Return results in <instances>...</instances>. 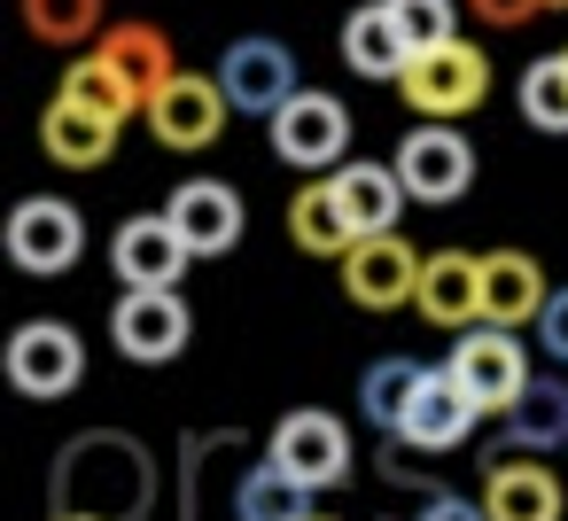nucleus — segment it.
Listing matches in <instances>:
<instances>
[{
	"mask_svg": "<svg viewBox=\"0 0 568 521\" xmlns=\"http://www.w3.org/2000/svg\"><path fill=\"white\" fill-rule=\"evenodd\" d=\"M55 505L71 513H102V521H141L156 505V467L141 443L125 436H79L55 459Z\"/></svg>",
	"mask_w": 568,
	"mask_h": 521,
	"instance_id": "obj_1",
	"label": "nucleus"
},
{
	"mask_svg": "<svg viewBox=\"0 0 568 521\" xmlns=\"http://www.w3.org/2000/svg\"><path fill=\"white\" fill-rule=\"evenodd\" d=\"M444 374L483 405V412H506L537 374H529V350H521V327H498V319H475V327H459V343H452V358H444Z\"/></svg>",
	"mask_w": 568,
	"mask_h": 521,
	"instance_id": "obj_2",
	"label": "nucleus"
},
{
	"mask_svg": "<svg viewBox=\"0 0 568 521\" xmlns=\"http://www.w3.org/2000/svg\"><path fill=\"white\" fill-rule=\"evenodd\" d=\"M397 94H405V110H420V118H436V125H459V118L490 94V63H483V48L444 40V48H420V55L405 63Z\"/></svg>",
	"mask_w": 568,
	"mask_h": 521,
	"instance_id": "obj_3",
	"label": "nucleus"
},
{
	"mask_svg": "<svg viewBox=\"0 0 568 521\" xmlns=\"http://www.w3.org/2000/svg\"><path fill=\"white\" fill-rule=\"evenodd\" d=\"M351 149V110L320 86H296L281 110H273V156L296 164V172H335Z\"/></svg>",
	"mask_w": 568,
	"mask_h": 521,
	"instance_id": "obj_4",
	"label": "nucleus"
},
{
	"mask_svg": "<svg viewBox=\"0 0 568 521\" xmlns=\"http://www.w3.org/2000/svg\"><path fill=\"white\" fill-rule=\"evenodd\" d=\"M389 164H397L405 195L428 203V211H436V203H459V195L475 187V149H467V133H459V125H436V118L413 125Z\"/></svg>",
	"mask_w": 568,
	"mask_h": 521,
	"instance_id": "obj_5",
	"label": "nucleus"
},
{
	"mask_svg": "<svg viewBox=\"0 0 568 521\" xmlns=\"http://www.w3.org/2000/svg\"><path fill=\"white\" fill-rule=\"evenodd\" d=\"M195 319H187V296L180 288H125L118 311H110V343L133 358V366H172L187 350Z\"/></svg>",
	"mask_w": 568,
	"mask_h": 521,
	"instance_id": "obj_6",
	"label": "nucleus"
},
{
	"mask_svg": "<svg viewBox=\"0 0 568 521\" xmlns=\"http://www.w3.org/2000/svg\"><path fill=\"white\" fill-rule=\"evenodd\" d=\"M149 133L172 149V156H195V149H211L219 133H226V118H234V102H226V86H219V71L203 79V71H180L149 110Z\"/></svg>",
	"mask_w": 568,
	"mask_h": 521,
	"instance_id": "obj_7",
	"label": "nucleus"
},
{
	"mask_svg": "<svg viewBox=\"0 0 568 521\" xmlns=\"http://www.w3.org/2000/svg\"><path fill=\"white\" fill-rule=\"evenodd\" d=\"M265 459H281V467H288L296 482H312V490H335V482L351 474V428H343L335 412H320V405H296V412L273 420Z\"/></svg>",
	"mask_w": 568,
	"mask_h": 521,
	"instance_id": "obj_8",
	"label": "nucleus"
},
{
	"mask_svg": "<svg viewBox=\"0 0 568 521\" xmlns=\"http://www.w3.org/2000/svg\"><path fill=\"white\" fill-rule=\"evenodd\" d=\"M335 265H343V296H351L358 311H397V304L420 296V257H413V242H397V234H358Z\"/></svg>",
	"mask_w": 568,
	"mask_h": 521,
	"instance_id": "obj_9",
	"label": "nucleus"
},
{
	"mask_svg": "<svg viewBox=\"0 0 568 521\" xmlns=\"http://www.w3.org/2000/svg\"><path fill=\"white\" fill-rule=\"evenodd\" d=\"M79 249H87V218L63 203V195H24L17 203V218H9V257L24 265V273H71L79 265Z\"/></svg>",
	"mask_w": 568,
	"mask_h": 521,
	"instance_id": "obj_10",
	"label": "nucleus"
},
{
	"mask_svg": "<svg viewBox=\"0 0 568 521\" xmlns=\"http://www.w3.org/2000/svg\"><path fill=\"white\" fill-rule=\"evenodd\" d=\"M9 381L24 397H71L87 381V343L63 319H32V327L9 335Z\"/></svg>",
	"mask_w": 568,
	"mask_h": 521,
	"instance_id": "obj_11",
	"label": "nucleus"
},
{
	"mask_svg": "<svg viewBox=\"0 0 568 521\" xmlns=\"http://www.w3.org/2000/svg\"><path fill=\"white\" fill-rule=\"evenodd\" d=\"M219 86H226V102H234L242 118H273V110L296 94V63H288L281 40L250 32V40H234V48L219 55Z\"/></svg>",
	"mask_w": 568,
	"mask_h": 521,
	"instance_id": "obj_12",
	"label": "nucleus"
},
{
	"mask_svg": "<svg viewBox=\"0 0 568 521\" xmlns=\"http://www.w3.org/2000/svg\"><path fill=\"white\" fill-rule=\"evenodd\" d=\"M110 265L125 288H180V273L195 265L187 234L172 226V211H149V218H125L118 242H110Z\"/></svg>",
	"mask_w": 568,
	"mask_h": 521,
	"instance_id": "obj_13",
	"label": "nucleus"
},
{
	"mask_svg": "<svg viewBox=\"0 0 568 521\" xmlns=\"http://www.w3.org/2000/svg\"><path fill=\"white\" fill-rule=\"evenodd\" d=\"M475 420H483V405H475L452 374H428V381L413 389L405 420H397V443H413L420 459H436V451H459V443L475 436Z\"/></svg>",
	"mask_w": 568,
	"mask_h": 521,
	"instance_id": "obj_14",
	"label": "nucleus"
},
{
	"mask_svg": "<svg viewBox=\"0 0 568 521\" xmlns=\"http://www.w3.org/2000/svg\"><path fill=\"white\" fill-rule=\"evenodd\" d=\"M413 311L428 319V327H475L483 319V257H467V249H436V257H420V296H413Z\"/></svg>",
	"mask_w": 568,
	"mask_h": 521,
	"instance_id": "obj_15",
	"label": "nucleus"
},
{
	"mask_svg": "<svg viewBox=\"0 0 568 521\" xmlns=\"http://www.w3.org/2000/svg\"><path fill=\"white\" fill-rule=\"evenodd\" d=\"M118 79H125V94H133V110H149L172 79H180V63H172V40L156 32V24H110L102 32V48H94Z\"/></svg>",
	"mask_w": 568,
	"mask_h": 521,
	"instance_id": "obj_16",
	"label": "nucleus"
},
{
	"mask_svg": "<svg viewBox=\"0 0 568 521\" xmlns=\"http://www.w3.org/2000/svg\"><path fill=\"white\" fill-rule=\"evenodd\" d=\"M164 211H172V226L187 234L195 257H226L242 242V195L226 180H187V187H172Z\"/></svg>",
	"mask_w": 568,
	"mask_h": 521,
	"instance_id": "obj_17",
	"label": "nucleus"
},
{
	"mask_svg": "<svg viewBox=\"0 0 568 521\" xmlns=\"http://www.w3.org/2000/svg\"><path fill=\"white\" fill-rule=\"evenodd\" d=\"M545 296H552V280H545V265H537L529 249H490V257H483V319H498V327H537Z\"/></svg>",
	"mask_w": 568,
	"mask_h": 521,
	"instance_id": "obj_18",
	"label": "nucleus"
},
{
	"mask_svg": "<svg viewBox=\"0 0 568 521\" xmlns=\"http://www.w3.org/2000/svg\"><path fill=\"white\" fill-rule=\"evenodd\" d=\"M483 505H490V521H560V474L537 459H490Z\"/></svg>",
	"mask_w": 568,
	"mask_h": 521,
	"instance_id": "obj_19",
	"label": "nucleus"
},
{
	"mask_svg": "<svg viewBox=\"0 0 568 521\" xmlns=\"http://www.w3.org/2000/svg\"><path fill=\"white\" fill-rule=\"evenodd\" d=\"M327 180H335V195H343V211H351L358 234H397V218H405V203H413L405 180H397V164L358 156V164H335Z\"/></svg>",
	"mask_w": 568,
	"mask_h": 521,
	"instance_id": "obj_20",
	"label": "nucleus"
},
{
	"mask_svg": "<svg viewBox=\"0 0 568 521\" xmlns=\"http://www.w3.org/2000/svg\"><path fill=\"white\" fill-rule=\"evenodd\" d=\"M40 149L63 164V172H94V164H110V149H118V118H94V110H79V102H48V118H40Z\"/></svg>",
	"mask_w": 568,
	"mask_h": 521,
	"instance_id": "obj_21",
	"label": "nucleus"
},
{
	"mask_svg": "<svg viewBox=\"0 0 568 521\" xmlns=\"http://www.w3.org/2000/svg\"><path fill=\"white\" fill-rule=\"evenodd\" d=\"M343 63H351L358 79H374V86H397V79H405L413 48H405L397 17H389V0H382V9H351V24H343Z\"/></svg>",
	"mask_w": 568,
	"mask_h": 521,
	"instance_id": "obj_22",
	"label": "nucleus"
},
{
	"mask_svg": "<svg viewBox=\"0 0 568 521\" xmlns=\"http://www.w3.org/2000/svg\"><path fill=\"white\" fill-rule=\"evenodd\" d=\"M498 428H506L514 451H552V443H568V381H560V374H537V381L498 412Z\"/></svg>",
	"mask_w": 568,
	"mask_h": 521,
	"instance_id": "obj_23",
	"label": "nucleus"
},
{
	"mask_svg": "<svg viewBox=\"0 0 568 521\" xmlns=\"http://www.w3.org/2000/svg\"><path fill=\"white\" fill-rule=\"evenodd\" d=\"M234 521H312V482H296L281 459H250L234 474Z\"/></svg>",
	"mask_w": 568,
	"mask_h": 521,
	"instance_id": "obj_24",
	"label": "nucleus"
},
{
	"mask_svg": "<svg viewBox=\"0 0 568 521\" xmlns=\"http://www.w3.org/2000/svg\"><path fill=\"white\" fill-rule=\"evenodd\" d=\"M288 242H296L304 257H343V249L358 242V226H351L335 180H320V187H304V195L288 203Z\"/></svg>",
	"mask_w": 568,
	"mask_h": 521,
	"instance_id": "obj_25",
	"label": "nucleus"
},
{
	"mask_svg": "<svg viewBox=\"0 0 568 521\" xmlns=\"http://www.w3.org/2000/svg\"><path fill=\"white\" fill-rule=\"evenodd\" d=\"M420 381H428V366H413V358H374V374L358 381V412H366L382 436H397V420H405V405H413Z\"/></svg>",
	"mask_w": 568,
	"mask_h": 521,
	"instance_id": "obj_26",
	"label": "nucleus"
},
{
	"mask_svg": "<svg viewBox=\"0 0 568 521\" xmlns=\"http://www.w3.org/2000/svg\"><path fill=\"white\" fill-rule=\"evenodd\" d=\"M24 24L48 48H87L102 40V0H24Z\"/></svg>",
	"mask_w": 568,
	"mask_h": 521,
	"instance_id": "obj_27",
	"label": "nucleus"
},
{
	"mask_svg": "<svg viewBox=\"0 0 568 521\" xmlns=\"http://www.w3.org/2000/svg\"><path fill=\"white\" fill-rule=\"evenodd\" d=\"M55 94H63V102H79V110H94V118H118V125L133 118V94H125V79H118L102 55H79V63L63 71V86H55Z\"/></svg>",
	"mask_w": 568,
	"mask_h": 521,
	"instance_id": "obj_28",
	"label": "nucleus"
},
{
	"mask_svg": "<svg viewBox=\"0 0 568 521\" xmlns=\"http://www.w3.org/2000/svg\"><path fill=\"white\" fill-rule=\"evenodd\" d=\"M521 118L537 133H568V55H537L521 71Z\"/></svg>",
	"mask_w": 568,
	"mask_h": 521,
	"instance_id": "obj_29",
	"label": "nucleus"
},
{
	"mask_svg": "<svg viewBox=\"0 0 568 521\" xmlns=\"http://www.w3.org/2000/svg\"><path fill=\"white\" fill-rule=\"evenodd\" d=\"M389 17H397V32H405L413 55L459 40V9H452V0H389Z\"/></svg>",
	"mask_w": 568,
	"mask_h": 521,
	"instance_id": "obj_30",
	"label": "nucleus"
},
{
	"mask_svg": "<svg viewBox=\"0 0 568 521\" xmlns=\"http://www.w3.org/2000/svg\"><path fill=\"white\" fill-rule=\"evenodd\" d=\"M537 350L568 374V288H552V296H545V311H537Z\"/></svg>",
	"mask_w": 568,
	"mask_h": 521,
	"instance_id": "obj_31",
	"label": "nucleus"
},
{
	"mask_svg": "<svg viewBox=\"0 0 568 521\" xmlns=\"http://www.w3.org/2000/svg\"><path fill=\"white\" fill-rule=\"evenodd\" d=\"M467 9H475L483 24H498V32H521V24L545 9V0H467Z\"/></svg>",
	"mask_w": 568,
	"mask_h": 521,
	"instance_id": "obj_32",
	"label": "nucleus"
},
{
	"mask_svg": "<svg viewBox=\"0 0 568 521\" xmlns=\"http://www.w3.org/2000/svg\"><path fill=\"white\" fill-rule=\"evenodd\" d=\"M413 521H490V505H483V498H452V490H436Z\"/></svg>",
	"mask_w": 568,
	"mask_h": 521,
	"instance_id": "obj_33",
	"label": "nucleus"
},
{
	"mask_svg": "<svg viewBox=\"0 0 568 521\" xmlns=\"http://www.w3.org/2000/svg\"><path fill=\"white\" fill-rule=\"evenodd\" d=\"M55 521H102V513H71V505H55Z\"/></svg>",
	"mask_w": 568,
	"mask_h": 521,
	"instance_id": "obj_34",
	"label": "nucleus"
},
{
	"mask_svg": "<svg viewBox=\"0 0 568 521\" xmlns=\"http://www.w3.org/2000/svg\"><path fill=\"white\" fill-rule=\"evenodd\" d=\"M545 9H568V0H545Z\"/></svg>",
	"mask_w": 568,
	"mask_h": 521,
	"instance_id": "obj_35",
	"label": "nucleus"
},
{
	"mask_svg": "<svg viewBox=\"0 0 568 521\" xmlns=\"http://www.w3.org/2000/svg\"><path fill=\"white\" fill-rule=\"evenodd\" d=\"M312 521H320V513H312Z\"/></svg>",
	"mask_w": 568,
	"mask_h": 521,
	"instance_id": "obj_36",
	"label": "nucleus"
}]
</instances>
